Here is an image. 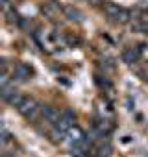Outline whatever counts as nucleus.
I'll return each instance as SVG.
<instances>
[{"instance_id": "1", "label": "nucleus", "mask_w": 148, "mask_h": 157, "mask_svg": "<svg viewBox=\"0 0 148 157\" xmlns=\"http://www.w3.org/2000/svg\"><path fill=\"white\" fill-rule=\"evenodd\" d=\"M74 124H76V113L68 109V111H65V113H63V117H61V120L56 124V128H59L61 131L68 133V131L74 128Z\"/></svg>"}, {"instance_id": "2", "label": "nucleus", "mask_w": 148, "mask_h": 157, "mask_svg": "<svg viewBox=\"0 0 148 157\" xmlns=\"http://www.w3.org/2000/svg\"><path fill=\"white\" fill-rule=\"evenodd\" d=\"M37 107H39V104L35 102V98H32V96H26V98L22 100V104H21L17 109H19V113H21L22 117H26V118H28V117H30V115H32V113L37 109Z\"/></svg>"}, {"instance_id": "3", "label": "nucleus", "mask_w": 148, "mask_h": 157, "mask_svg": "<svg viewBox=\"0 0 148 157\" xmlns=\"http://www.w3.org/2000/svg\"><path fill=\"white\" fill-rule=\"evenodd\" d=\"M59 8H61V4L57 0H48V2L43 6V15H46L48 19H54L59 13Z\"/></svg>"}, {"instance_id": "4", "label": "nucleus", "mask_w": 148, "mask_h": 157, "mask_svg": "<svg viewBox=\"0 0 148 157\" xmlns=\"http://www.w3.org/2000/svg\"><path fill=\"white\" fill-rule=\"evenodd\" d=\"M43 115H45V118H46L50 124H57V122L61 120V117H63V113H61L59 109H56V107H45V109H43Z\"/></svg>"}, {"instance_id": "5", "label": "nucleus", "mask_w": 148, "mask_h": 157, "mask_svg": "<svg viewBox=\"0 0 148 157\" xmlns=\"http://www.w3.org/2000/svg\"><path fill=\"white\" fill-rule=\"evenodd\" d=\"M139 57H141L139 48H128V50H124V54H122V59H124L128 65L137 63V61H139Z\"/></svg>"}, {"instance_id": "6", "label": "nucleus", "mask_w": 148, "mask_h": 157, "mask_svg": "<svg viewBox=\"0 0 148 157\" xmlns=\"http://www.w3.org/2000/svg\"><path fill=\"white\" fill-rule=\"evenodd\" d=\"M32 76V67H28V65H17L15 67V78L17 80H28V78Z\"/></svg>"}, {"instance_id": "7", "label": "nucleus", "mask_w": 148, "mask_h": 157, "mask_svg": "<svg viewBox=\"0 0 148 157\" xmlns=\"http://www.w3.org/2000/svg\"><path fill=\"white\" fill-rule=\"evenodd\" d=\"M63 13L67 15V19H70V21H74V22H80V21H84V15L76 10V8H72V6H67L65 10H63Z\"/></svg>"}, {"instance_id": "8", "label": "nucleus", "mask_w": 148, "mask_h": 157, "mask_svg": "<svg viewBox=\"0 0 148 157\" xmlns=\"http://www.w3.org/2000/svg\"><path fill=\"white\" fill-rule=\"evenodd\" d=\"M111 153H113V146H111V142L104 140V142L98 144V150H96V155H98V157H111Z\"/></svg>"}, {"instance_id": "9", "label": "nucleus", "mask_w": 148, "mask_h": 157, "mask_svg": "<svg viewBox=\"0 0 148 157\" xmlns=\"http://www.w3.org/2000/svg\"><path fill=\"white\" fill-rule=\"evenodd\" d=\"M120 11H122V8H119L117 4H113V2H106V13H107V17H111L113 21L119 17Z\"/></svg>"}, {"instance_id": "10", "label": "nucleus", "mask_w": 148, "mask_h": 157, "mask_svg": "<svg viewBox=\"0 0 148 157\" xmlns=\"http://www.w3.org/2000/svg\"><path fill=\"white\" fill-rule=\"evenodd\" d=\"M24 98H26V96H22L21 93H17V91H15V93H13V94L6 100V102H8L10 105H13V107H19V105L22 104V100H24Z\"/></svg>"}, {"instance_id": "11", "label": "nucleus", "mask_w": 148, "mask_h": 157, "mask_svg": "<svg viewBox=\"0 0 148 157\" xmlns=\"http://www.w3.org/2000/svg\"><path fill=\"white\" fill-rule=\"evenodd\" d=\"M130 21H131V13H130L128 10H124V8H122V11H120V13H119V17L115 19V22H119V24H128Z\"/></svg>"}, {"instance_id": "12", "label": "nucleus", "mask_w": 148, "mask_h": 157, "mask_svg": "<svg viewBox=\"0 0 148 157\" xmlns=\"http://www.w3.org/2000/svg\"><path fill=\"white\" fill-rule=\"evenodd\" d=\"M135 30L148 33V11H142V13H141V22H139V26H137Z\"/></svg>"}, {"instance_id": "13", "label": "nucleus", "mask_w": 148, "mask_h": 157, "mask_svg": "<svg viewBox=\"0 0 148 157\" xmlns=\"http://www.w3.org/2000/svg\"><path fill=\"white\" fill-rule=\"evenodd\" d=\"M102 63H104V68H106V70H113V68H115V59L109 57V56H104V57H102Z\"/></svg>"}, {"instance_id": "14", "label": "nucleus", "mask_w": 148, "mask_h": 157, "mask_svg": "<svg viewBox=\"0 0 148 157\" xmlns=\"http://www.w3.org/2000/svg\"><path fill=\"white\" fill-rule=\"evenodd\" d=\"M65 135H67L65 131H61L59 128H54V131H52V135H50V137H52V140H54V142H59Z\"/></svg>"}, {"instance_id": "15", "label": "nucleus", "mask_w": 148, "mask_h": 157, "mask_svg": "<svg viewBox=\"0 0 148 157\" xmlns=\"http://www.w3.org/2000/svg\"><path fill=\"white\" fill-rule=\"evenodd\" d=\"M10 140H11L10 131H8L6 128H2V137H0V142H2V146H8V144H10Z\"/></svg>"}, {"instance_id": "16", "label": "nucleus", "mask_w": 148, "mask_h": 157, "mask_svg": "<svg viewBox=\"0 0 148 157\" xmlns=\"http://www.w3.org/2000/svg\"><path fill=\"white\" fill-rule=\"evenodd\" d=\"M6 17H8L10 22H15V21H17V13L11 11V10H6Z\"/></svg>"}, {"instance_id": "17", "label": "nucleus", "mask_w": 148, "mask_h": 157, "mask_svg": "<svg viewBox=\"0 0 148 157\" xmlns=\"http://www.w3.org/2000/svg\"><path fill=\"white\" fill-rule=\"evenodd\" d=\"M87 2H89L91 6H100V4H102V0H87Z\"/></svg>"}, {"instance_id": "18", "label": "nucleus", "mask_w": 148, "mask_h": 157, "mask_svg": "<svg viewBox=\"0 0 148 157\" xmlns=\"http://www.w3.org/2000/svg\"><path fill=\"white\" fill-rule=\"evenodd\" d=\"M0 2H2V6L6 8V4H8V0H0Z\"/></svg>"}]
</instances>
